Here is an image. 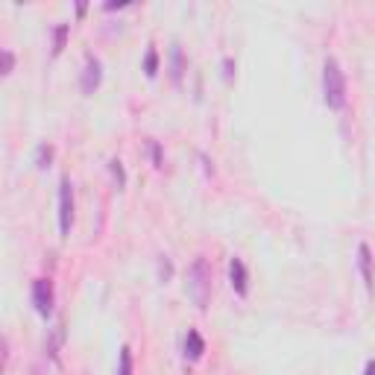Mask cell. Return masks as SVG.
<instances>
[{"instance_id": "19", "label": "cell", "mask_w": 375, "mask_h": 375, "mask_svg": "<svg viewBox=\"0 0 375 375\" xmlns=\"http://www.w3.org/2000/svg\"><path fill=\"white\" fill-rule=\"evenodd\" d=\"M363 375H375V361H367V367H363Z\"/></svg>"}, {"instance_id": "17", "label": "cell", "mask_w": 375, "mask_h": 375, "mask_svg": "<svg viewBox=\"0 0 375 375\" xmlns=\"http://www.w3.org/2000/svg\"><path fill=\"white\" fill-rule=\"evenodd\" d=\"M12 68H15V53L3 50V73H12Z\"/></svg>"}, {"instance_id": "10", "label": "cell", "mask_w": 375, "mask_h": 375, "mask_svg": "<svg viewBox=\"0 0 375 375\" xmlns=\"http://www.w3.org/2000/svg\"><path fill=\"white\" fill-rule=\"evenodd\" d=\"M53 164V147L50 144H38L36 147V168L38 170H47Z\"/></svg>"}, {"instance_id": "8", "label": "cell", "mask_w": 375, "mask_h": 375, "mask_svg": "<svg viewBox=\"0 0 375 375\" xmlns=\"http://www.w3.org/2000/svg\"><path fill=\"white\" fill-rule=\"evenodd\" d=\"M358 270L363 275V284H367V291H372L375 284V275H372V249L367 244L358 247Z\"/></svg>"}, {"instance_id": "18", "label": "cell", "mask_w": 375, "mask_h": 375, "mask_svg": "<svg viewBox=\"0 0 375 375\" xmlns=\"http://www.w3.org/2000/svg\"><path fill=\"white\" fill-rule=\"evenodd\" d=\"M223 76H226V82H231V76H235V62L231 59H223Z\"/></svg>"}, {"instance_id": "16", "label": "cell", "mask_w": 375, "mask_h": 375, "mask_svg": "<svg viewBox=\"0 0 375 375\" xmlns=\"http://www.w3.org/2000/svg\"><path fill=\"white\" fill-rule=\"evenodd\" d=\"M150 152H152V164H156V168H161L164 156H161V144H159V141H150Z\"/></svg>"}, {"instance_id": "7", "label": "cell", "mask_w": 375, "mask_h": 375, "mask_svg": "<svg viewBox=\"0 0 375 375\" xmlns=\"http://www.w3.org/2000/svg\"><path fill=\"white\" fill-rule=\"evenodd\" d=\"M205 355V340L203 334L196 332V328H188V334H185V361H200Z\"/></svg>"}, {"instance_id": "6", "label": "cell", "mask_w": 375, "mask_h": 375, "mask_svg": "<svg viewBox=\"0 0 375 375\" xmlns=\"http://www.w3.org/2000/svg\"><path fill=\"white\" fill-rule=\"evenodd\" d=\"M229 282H231V291H235L240 299L249 296V270H247V264L240 258L229 261Z\"/></svg>"}, {"instance_id": "13", "label": "cell", "mask_w": 375, "mask_h": 375, "mask_svg": "<svg viewBox=\"0 0 375 375\" xmlns=\"http://www.w3.org/2000/svg\"><path fill=\"white\" fill-rule=\"evenodd\" d=\"M109 170H112V179L117 188H126V173H124V161L120 159H112L109 161Z\"/></svg>"}, {"instance_id": "15", "label": "cell", "mask_w": 375, "mask_h": 375, "mask_svg": "<svg viewBox=\"0 0 375 375\" xmlns=\"http://www.w3.org/2000/svg\"><path fill=\"white\" fill-rule=\"evenodd\" d=\"M159 275H161V282H170V275H173L170 258H161V261H159Z\"/></svg>"}, {"instance_id": "11", "label": "cell", "mask_w": 375, "mask_h": 375, "mask_svg": "<svg viewBox=\"0 0 375 375\" xmlns=\"http://www.w3.org/2000/svg\"><path fill=\"white\" fill-rule=\"evenodd\" d=\"M65 41H68V24H59L53 30V56H59L65 50Z\"/></svg>"}, {"instance_id": "9", "label": "cell", "mask_w": 375, "mask_h": 375, "mask_svg": "<svg viewBox=\"0 0 375 375\" xmlns=\"http://www.w3.org/2000/svg\"><path fill=\"white\" fill-rule=\"evenodd\" d=\"M182 73H185L182 47H179V44H173V47H170V76H173V82H176V85L182 82Z\"/></svg>"}, {"instance_id": "2", "label": "cell", "mask_w": 375, "mask_h": 375, "mask_svg": "<svg viewBox=\"0 0 375 375\" xmlns=\"http://www.w3.org/2000/svg\"><path fill=\"white\" fill-rule=\"evenodd\" d=\"M188 296L194 299V305L208 308V299H212V267H208L205 258H196L188 270Z\"/></svg>"}, {"instance_id": "3", "label": "cell", "mask_w": 375, "mask_h": 375, "mask_svg": "<svg viewBox=\"0 0 375 375\" xmlns=\"http://www.w3.org/2000/svg\"><path fill=\"white\" fill-rule=\"evenodd\" d=\"M71 226H73V185L68 176H62V182H59V231L65 238L71 235Z\"/></svg>"}, {"instance_id": "5", "label": "cell", "mask_w": 375, "mask_h": 375, "mask_svg": "<svg viewBox=\"0 0 375 375\" xmlns=\"http://www.w3.org/2000/svg\"><path fill=\"white\" fill-rule=\"evenodd\" d=\"M100 82H103V62L97 59L94 53H88V56H85V68H82V80H80L82 94H94L97 88H100Z\"/></svg>"}, {"instance_id": "4", "label": "cell", "mask_w": 375, "mask_h": 375, "mask_svg": "<svg viewBox=\"0 0 375 375\" xmlns=\"http://www.w3.org/2000/svg\"><path fill=\"white\" fill-rule=\"evenodd\" d=\"M32 305H36L38 317H50L53 305H56V293H53L50 279H36L32 282Z\"/></svg>"}, {"instance_id": "14", "label": "cell", "mask_w": 375, "mask_h": 375, "mask_svg": "<svg viewBox=\"0 0 375 375\" xmlns=\"http://www.w3.org/2000/svg\"><path fill=\"white\" fill-rule=\"evenodd\" d=\"M117 375H132V352H129V346L120 349V367H117Z\"/></svg>"}, {"instance_id": "1", "label": "cell", "mask_w": 375, "mask_h": 375, "mask_svg": "<svg viewBox=\"0 0 375 375\" xmlns=\"http://www.w3.org/2000/svg\"><path fill=\"white\" fill-rule=\"evenodd\" d=\"M323 100L334 112L346 106V73L334 56H328L323 65Z\"/></svg>"}, {"instance_id": "12", "label": "cell", "mask_w": 375, "mask_h": 375, "mask_svg": "<svg viewBox=\"0 0 375 375\" xmlns=\"http://www.w3.org/2000/svg\"><path fill=\"white\" fill-rule=\"evenodd\" d=\"M144 73L150 76V80L159 73V50H156V47L147 50V56H144Z\"/></svg>"}]
</instances>
